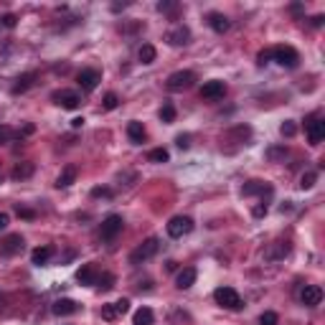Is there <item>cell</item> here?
<instances>
[{
	"label": "cell",
	"mask_w": 325,
	"mask_h": 325,
	"mask_svg": "<svg viewBox=\"0 0 325 325\" xmlns=\"http://www.w3.org/2000/svg\"><path fill=\"white\" fill-rule=\"evenodd\" d=\"M305 132H308L310 145H320L325 140V122L320 117H310V120L305 122Z\"/></svg>",
	"instance_id": "obj_7"
},
{
	"label": "cell",
	"mask_w": 325,
	"mask_h": 325,
	"mask_svg": "<svg viewBox=\"0 0 325 325\" xmlns=\"http://www.w3.org/2000/svg\"><path fill=\"white\" fill-rule=\"evenodd\" d=\"M165 41H168L170 46H186V44H191V31H188V26H183V23L173 26V28L165 33Z\"/></svg>",
	"instance_id": "obj_8"
},
{
	"label": "cell",
	"mask_w": 325,
	"mask_h": 325,
	"mask_svg": "<svg viewBox=\"0 0 325 325\" xmlns=\"http://www.w3.org/2000/svg\"><path fill=\"white\" fill-rule=\"evenodd\" d=\"M158 249H160V242H158L155 236L145 239V242H142V244L130 254V264H142V262L153 259V257L158 254Z\"/></svg>",
	"instance_id": "obj_3"
},
{
	"label": "cell",
	"mask_w": 325,
	"mask_h": 325,
	"mask_svg": "<svg viewBox=\"0 0 325 325\" xmlns=\"http://www.w3.org/2000/svg\"><path fill=\"white\" fill-rule=\"evenodd\" d=\"M0 252H3L5 257H15V254H20V252H23V236H20V234H10V236H5V242L0 244Z\"/></svg>",
	"instance_id": "obj_13"
},
{
	"label": "cell",
	"mask_w": 325,
	"mask_h": 325,
	"mask_svg": "<svg viewBox=\"0 0 325 325\" xmlns=\"http://www.w3.org/2000/svg\"><path fill=\"white\" fill-rule=\"evenodd\" d=\"M160 120H163V122H168V125H170V122H176V107H173L170 102H165V104H163V110H160Z\"/></svg>",
	"instance_id": "obj_29"
},
{
	"label": "cell",
	"mask_w": 325,
	"mask_h": 325,
	"mask_svg": "<svg viewBox=\"0 0 325 325\" xmlns=\"http://www.w3.org/2000/svg\"><path fill=\"white\" fill-rule=\"evenodd\" d=\"M249 135H252V127H247V125H239V127H234V130H231V137H239L242 142H244Z\"/></svg>",
	"instance_id": "obj_34"
},
{
	"label": "cell",
	"mask_w": 325,
	"mask_h": 325,
	"mask_svg": "<svg viewBox=\"0 0 325 325\" xmlns=\"http://www.w3.org/2000/svg\"><path fill=\"white\" fill-rule=\"evenodd\" d=\"M76 165H66L64 170H61V176L56 178V188H69L74 181H76Z\"/></svg>",
	"instance_id": "obj_19"
},
{
	"label": "cell",
	"mask_w": 325,
	"mask_h": 325,
	"mask_svg": "<svg viewBox=\"0 0 325 325\" xmlns=\"http://www.w3.org/2000/svg\"><path fill=\"white\" fill-rule=\"evenodd\" d=\"M51 257H54V247H38V249H33V252H31V262H33L36 267L46 264Z\"/></svg>",
	"instance_id": "obj_22"
},
{
	"label": "cell",
	"mask_w": 325,
	"mask_h": 325,
	"mask_svg": "<svg viewBox=\"0 0 325 325\" xmlns=\"http://www.w3.org/2000/svg\"><path fill=\"white\" fill-rule=\"evenodd\" d=\"M264 193H272V188L262 181H249L242 186V196H264Z\"/></svg>",
	"instance_id": "obj_17"
},
{
	"label": "cell",
	"mask_w": 325,
	"mask_h": 325,
	"mask_svg": "<svg viewBox=\"0 0 325 325\" xmlns=\"http://www.w3.org/2000/svg\"><path fill=\"white\" fill-rule=\"evenodd\" d=\"M191 231H193V219L191 216H173L168 221V236H173V239H183Z\"/></svg>",
	"instance_id": "obj_4"
},
{
	"label": "cell",
	"mask_w": 325,
	"mask_h": 325,
	"mask_svg": "<svg viewBox=\"0 0 325 325\" xmlns=\"http://www.w3.org/2000/svg\"><path fill=\"white\" fill-rule=\"evenodd\" d=\"M15 213H18L20 219H28V221L36 219V211H33V208H26V206H15Z\"/></svg>",
	"instance_id": "obj_35"
},
{
	"label": "cell",
	"mask_w": 325,
	"mask_h": 325,
	"mask_svg": "<svg viewBox=\"0 0 325 325\" xmlns=\"http://www.w3.org/2000/svg\"><path fill=\"white\" fill-rule=\"evenodd\" d=\"M0 23H3L5 28H15V23H18V18H15L13 13H8V15H3V18H0Z\"/></svg>",
	"instance_id": "obj_41"
},
{
	"label": "cell",
	"mask_w": 325,
	"mask_h": 325,
	"mask_svg": "<svg viewBox=\"0 0 325 325\" xmlns=\"http://www.w3.org/2000/svg\"><path fill=\"white\" fill-rule=\"evenodd\" d=\"M155 56H158V51H155V46H150V44H142L140 51H137V59H140L142 64H153Z\"/></svg>",
	"instance_id": "obj_25"
},
{
	"label": "cell",
	"mask_w": 325,
	"mask_h": 325,
	"mask_svg": "<svg viewBox=\"0 0 325 325\" xmlns=\"http://www.w3.org/2000/svg\"><path fill=\"white\" fill-rule=\"evenodd\" d=\"M323 15H313V18H310V23H313V26H315V28H320V26H323Z\"/></svg>",
	"instance_id": "obj_46"
},
{
	"label": "cell",
	"mask_w": 325,
	"mask_h": 325,
	"mask_svg": "<svg viewBox=\"0 0 325 325\" xmlns=\"http://www.w3.org/2000/svg\"><path fill=\"white\" fill-rule=\"evenodd\" d=\"M122 226H125L122 216H120V213H110V216L102 221V239L112 242V239H115V236L122 231Z\"/></svg>",
	"instance_id": "obj_6"
},
{
	"label": "cell",
	"mask_w": 325,
	"mask_h": 325,
	"mask_svg": "<svg viewBox=\"0 0 325 325\" xmlns=\"http://www.w3.org/2000/svg\"><path fill=\"white\" fill-rule=\"evenodd\" d=\"M279 132H282V137H295V132H297V125H295L292 120H287V122H282Z\"/></svg>",
	"instance_id": "obj_33"
},
{
	"label": "cell",
	"mask_w": 325,
	"mask_h": 325,
	"mask_svg": "<svg viewBox=\"0 0 325 325\" xmlns=\"http://www.w3.org/2000/svg\"><path fill=\"white\" fill-rule=\"evenodd\" d=\"M315 181H318V173L310 170V173H305V176L300 178V188H302V191H310V188L315 186Z\"/></svg>",
	"instance_id": "obj_30"
},
{
	"label": "cell",
	"mask_w": 325,
	"mask_h": 325,
	"mask_svg": "<svg viewBox=\"0 0 325 325\" xmlns=\"http://www.w3.org/2000/svg\"><path fill=\"white\" fill-rule=\"evenodd\" d=\"M13 137H15V132L10 130V127H5V125L0 127V145H5V142H10Z\"/></svg>",
	"instance_id": "obj_38"
},
{
	"label": "cell",
	"mask_w": 325,
	"mask_h": 325,
	"mask_svg": "<svg viewBox=\"0 0 325 325\" xmlns=\"http://www.w3.org/2000/svg\"><path fill=\"white\" fill-rule=\"evenodd\" d=\"M97 287H99L102 292H107V290H112V287H115V274H110V272H104V274H99V277H97Z\"/></svg>",
	"instance_id": "obj_28"
},
{
	"label": "cell",
	"mask_w": 325,
	"mask_h": 325,
	"mask_svg": "<svg viewBox=\"0 0 325 325\" xmlns=\"http://www.w3.org/2000/svg\"><path fill=\"white\" fill-rule=\"evenodd\" d=\"M155 323V315L150 308H140L135 315H132V325H153Z\"/></svg>",
	"instance_id": "obj_23"
},
{
	"label": "cell",
	"mask_w": 325,
	"mask_h": 325,
	"mask_svg": "<svg viewBox=\"0 0 325 325\" xmlns=\"http://www.w3.org/2000/svg\"><path fill=\"white\" fill-rule=\"evenodd\" d=\"M147 160H150V163H168V160H170V153H168L165 147H155V150L147 153Z\"/></svg>",
	"instance_id": "obj_26"
},
{
	"label": "cell",
	"mask_w": 325,
	"mask_h": 325,
	"mask_svg": "<svg viewBox=\"0 0 325 325\" xmlns=\"http://www.w3.org/2000/svg\"><path fill=\"white\" fill-rule=\"evenodd\" d=\"M76 81H79V86H81L84 92H92V89H97V84L102 81V74H99L97 69H81L79 76H76Z\"/></svg>",
	"instance_id": "obj_9"
},
{
	"label": "cell",
	"mask_w": 325,
	"mask_h": 325,
	"mask_svg": "<svg viewBox=\"0 0 325 325\" xmlns=\"http://www.w3.org/2000/svg\"><path fill=\"white\" fill-rule=\"evenodd\" d=\"M196 277H198V272H196L193 267L181 269V272H178V277H176V287H178V290H188V287H193Z\"/></svg>",
	"instance_id": "obj_15"
},
{
	"label": "cell",
	"mask_w": 325,
	"mask_h": 325,
	"mask_svg": "<svg viewBox=\"0 0 325 325\" xmlns=\"http://www.w3.org/2000/svg\"><path fill=\"white\" fill-rule=\"evenodd\" d=\"M115 310H117V315H125V313L130 310V300H127V297L117 300V302H115Z\"/></svg>",
	"instance_id": "obj_37"
},
{
	"label": "cell",
	"mask_w": 325,
	"mask_h": 325,
	"mask_svg": "<svg viewBox=\"0 0 325 325\" xmlns=\"http://www.w3.org/2000/svg\"><path fill=\"white\" fill-rule=\"evenodd\" d=\"M33 170H36V165H33V163H18V165L13 168L10 178H13V181H26V178H31V176H33Z\"/></svg>",
	"instance_id": "obj_21"
},
{
	"label": "cell",
	"mask_w": 325,
	"mask_h": 325,
	"mask_svg": "<svg viewBox=\"0 0 325 325\" xmlns=\"http://www.w3.org/2000/svg\"><path fill=\"white\" fill-rule=\"evenodd\" d=\"M224 94H226V84L219 81V79L206 81V84L201 86V97H203V99H221Z\"/></svg>",
	"instance_id": "obj_12"
},
{
	"label": "cell",
	"mask_w": 325,
	"mask_h": 325,
	"mask_svg": "<svg viewBox=\"0 0 325 325\" xmlns=\"http://www.w3.org/2000/svg\"><path fill=\"white\" fill-rule=\"evenodd\" d=\"M145 135H147V132H145V125H142V122H130V125H127V137H130L135 145H140V142L145 140Z\"/></svg>",
	"instance_id": "obj_24"
},
{
	"label": "cell",
	"mask_w": 325,
	"mask_h": 325,
	"mask_svg": "<svg viewBox=\"0 0 325 325\" xmlns=\"http://www.w3.org/2000/svg\"><path fill=\"white\" fill-rule=\"evenodd\" d=\"M33 81H36V74H33V71H28V74L18 76V79H15V84H13V94H23L26 89H31V86H33Z\"/></svg>",
	"instance_id": "obj_20"
},
{
	"label": "cell",
	"mask_w": 325,
	"mask_h": 325,
	"mask_svg": "<svg viewBox=\"0 0 325 325\" xmlns=\"http://www.w3.org/2000/svg\"><path fill=\"white\" fill-rule=\"evenodd\" d=\"M196 84V74L193 71H188V69H183V71H173L168 79H165V86L170 89V92H183V89H191Z\"/></svg>",
	"instance_id": "obj_2"
},
{
	"label": "cell",
	"mask_w": 325,
	"mask_h": 325,
	"mask_svg": "<svg viewBox=\"0 0 325 325\" xmlns=\"http://www.w3.org/2000/svg\"><path fill=\"white\" fill-rule=\"evenodd\" d=\"M71 127H74V130L84 127V117H74V120H71Z\"/></svg>",
	"instance_id": "obj_45"
},
{
	"label": "cell",
	"mask_w": 325,
	"mask_h": 325,
	"mask_svg": "<svg viewBox=\"0 0 325 325\" xmlns=\"http://www.w3.org/2000/svg\"><path fill=\"white\" fill-rule=\"evenodd\" d=\"M272 59L279 66H287V69H295V66L300 64V54L292 46H274L272 49Z\"/></svg>",
	"instance_id": "obj_5"
},
{
	"label": "cell",
	"mask_w": 325,
	"mask_h": 325,
	"mask_svg": "<svg viewBox=\"0 0 325 325\" xmlns=\"http://www.w3.org/2000/svg\"><path fill=\"white\" fill-rule=\"evenodd\" d=\"M117 104H120V97H117L115 92H107V94H104V102H102V107H104V110H115Z\"/></svg>",
	"instance_id": "obj_31"
},
{
	"label": "cell",
	"mask_w": 325,
	"mask_h": 325,
	"mask_svg": "<svg viewBox=\"0 0 325 325\" xmlns=\"http://www.w3.org/2000/svg\"><path fill=\"white\" fill-rule=\"evenodd\" d=\"M158 10H160V13H176L178 5H176V3H158Z\"/></svg>",
	"instance_id": "obj_43"
},
{
	"label": "cell",
	"mask_w": 325,
	"mask_h": 325,
	"mask_svg": "<svg viewBox=\"0 0 325 325\" xmlns=\"http://www.w3.org/2000/svg\"><path fill=\"white\" fill-rule=\"evenodd\" d=\"M8 226V213H0V231Z\"/></svg>",
	"instance_id": "obj_48"
},
{
	"label": "cell",
	"mask_w": 325,
	"mask_h": 325,
	"mask_svg": "<svg viewBox=\"0 0 325 325\" xmlns=\"http://www.w3.org/2000/svg\"><path fill=\"white\" fill-rule=\"evenodd\" d=\"M54 313H56V315H74V313H79V305H76L74 300L64 297V300H56V302H54Z\"/></svg>",
	"instance_id": "obj_18"
},
{
	"label": "cell",
	"mask_w": 325,
	"mask_h": 325,
	"mask_svg": "<svg viewBox=\"0 0 325 325\" xmlns=\"http://www.w3.org/2000/svg\"><path fill=\"white\" fill-rule=\"evenodd\" d=\"M92 198H112V191H110V188L97 186V188H92Z\"/></svg>",
	"instance_id": "obj_39"
},
{
	"label": "cell",
	"mask_w": 325,
	"mask_h": 325,
	"mask_svg": "<svg viewBox=\"0 0 325 325\" xmlns=\"http://www.w3.org/2000/svg\"><path fill=\"white\" fill-rule=\"evenodd\" d=\"M213 300L221 308H226V310H242L244 308V302H242V297H239V292L234 287H219L213 292Z\"/></svg>",
	"instance_id": "obj_1"
},
{
	"label": "cell",
	"mask_w": 325,
	"mask_h": 325,
	"mask_svg": "<svg viewBox=\"0 0 325 325\" xmlns=\"http://www.w3.org/2000/svg\"><path fill=\"white\" fill-rule=\"evenodd\" d=\"M252 213H254V216L259 219V216H264V213H267V206H257V208H254Z\"/></svg>",
	"instance_id": "obj_47"
},
{
	"label": "cell",
	"mask_w": 325,
	"mask_h": 325,
	"mask_svg": "<svg viewBox=\"0 0 325 325\" xmlns=\"http://www.w3.org/2000/svg\"><path fill=\"white\" fill-rule=\"evenodd\" d=\"M206 20H208L211 31H216V33H226V31L231 28V20H229L224 13H216V10H213V13H208V18H206Z\"/></svg>",
	"instance_id": "obj_14"
},
{
	"label": "cell",
	"mask_w": 325,
	"mask_h": 325,
	"mask_svg": "<svg viewBox=\"0 0 325 325\" xmlns=\"http://www.w3.org/2000/svg\"><path fill=\"white\" fill-rule=\"evenodd\" d=\"M97 277H99V272L94 264H81V269L76 272V279L81 285H97Z\"/></svg>",
	"instance_id": "obj_16"
},
{
	"label": "cell",
	"mask_w": 325,
	"mask_h": 325,
	"mask_svg": "<svg viewBox=\"0 0 325 325\" xmlns=\"http://www.w3.org/2000/svg\"><path fill=\"white\" fill-rule=\"evenodd\" d=\"M277 323H279V318H277V313H272V310H267V313L259 315V325H277Z\"/></svg>",
	"instance_id": "obj_32"
},
{
	"label": "cell",
	"mask_w": 325,
	"mask_h": 325,
	"mask_svg": "<svg viewBox=\"0 0 325 325\" xmlns=\"http://www.w3.org/2000/svg\"><path fill=\"white\" fill-rule=\"evenodd\" d=\"M269 59H272V49H267V51H259V56H257V61H259L262 66L269 64Z\"/></svg>",
	"instance_id": "obj_44"
},
{
	"label": "cell",
	"mask_w": 325,
	"mask_h": 325,
	"mask_svg": "<svg viewBox=\"0 0 325 325\" xmlns=\"http://www.w3.org/2000/svg\"><path fill=\"white\" fill-rule=\"evenodd\" d=\"M176 145H178L181 150L191 147V135H178V137H176Z\"/></svg>",
	"instance_id": "obj_42"
},
{
	"label": "cell",
	"mask_w": 325,
	"mask_h": 325,
	"mask_svg": "<svg viewBox=\"0 0 325 325\" xmlns=\"http://www.w3.org/2000/svg\"><path fill=\"white\" fill-rule=\"evenodd\" d=\"M54 102L61 104L64 110H76L79 102H81V97L76 92H71V89H61V92H54Z\"/></svg>",
	"instance_id": "obj_11"
},
{
	"label": "cell",
	"mask_w": 325,
	"mask_h": 325,
	"mask_svg": "<svg viewBox=\"0 0 325 325\" xmlns=\"http://www.w3.org/2000/svg\"><path fill=\"white\" fill-rule=\"evenodd\" d=\"M300 300L305 308H318L323 302V290L318 285H305V290L300 292Z\"/></svg>",
	"instance_id": "obj_10"
},
{
	"label": "cell",
	"mask_w": 325,
	"mask_h": 325,
	"mask_svg": "<svg viewBox=\"0 0 325 325\" xmlns=\"http://www.w3.org/2000/svg\"><path fill=\"white\" fill-rule=\"evenodd\" d=\"M285 153H287V147H269V150H267V158H269V160H277V158H282Z\"/></svg>",
	"instance_id": "obj_40"
},
{
	"label": "cell",
	"mask_w": 325,
	"mask_h": 325,
	"mask_svg": "<svg viewBox=\"0 0 325 325\" xmlns=\"http://www.w3.org/2000/svg\"><path fill=\"white\" fill-rule=\"evenodd\" d=\"M287 254H290V244H287V242H285V244L277 242V247L267 252V259H282V257H287Z\"/></svg>",
	"instance_id": "obj_27"
},
{
	"label": "cell",
	"mask_w": 325,
	"mask_h": 325,
	"mask_svg": "<svg viewBox=\"0 0 325 325\" xmlns=\"http://www.w3.org/2000/svg\"><path fill=\"white\" fill-rule=\"evenodd\" d=\"M102 318L112 323V320L117 318V310H115V305H102Z\"/></svg>",
	"instance_id": "obj_36"
}]
</instances>
